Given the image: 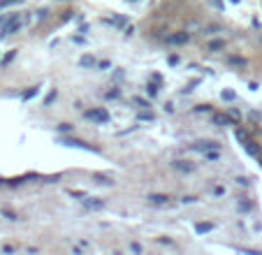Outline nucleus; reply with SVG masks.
Returning <instances> with one entry per match:
<instances>
[{
  "label": "nucleus",
  "mask_w": 262,
  "mask_h": 255,
  "mask_svg": "<svg viewBox=\"0 0 262 255\" xmlns=\"http://www.w3.org/2000/svg\"><path fill=\"white\" fill-rule=\"evenodd\" d=\"M211 193H213V195H225V186H216Z\"/></svg>",
  "instance_id": "f8f14e48"
},
{
  "label": "nucleus",
  "mask_w": 262,
  "mask_h": 255,
  "mask_svg": "<svg viewBox=\"0 0 262 255\" xmlns=\"http://www.w3.org/2000/svg\"><path fill=\"white\" fill-rule=\"evenodd\" d=\"M86 118H91V121H95V123H107L109 114L104 112V109H89V112H86Z\"/></svg>",
  "instance_id": "20e7f679"
},
{
  "label": "nucleus",
  "mask_w": 262,
  "mask_h": 255,
  "mask_svg": "<svg viewBox=\"0 0 262 255\" xmlns=\"http://www.w3.org/2000/svg\"><path fill=\"white\" fill-rule=\"evenodd\" d=\"M211 223H200V225H195V230H198V232H209V230H211Z\"/></svg>",
  "instance_id": "9d476101"
},
{
  "label": "nucleus",
  "mask_w": 262,
  "mask_h": 255,
  "mask_svg": "<svg viewBox=\"0 0 262 255\" xmlns=\"http://www.w3.org/2000/svg\"><path fill=\"white\" fill-rule=\"evenodd\" d=\"M146 202L154 206H165V204H169V195H165V193H148Z\"/></svg>",
  "instance_id": "f03ea898"
},
{
  "label": "nucleus",
  "mask_w": 262,
  "mask_h": 255,
  "mask_svg": "<svg viewBox=\"0 0 262 255\" xmlns=\"http://www.w3.org/2000/svg\"><path fill=\"white\" fill-rule=\"evenodd\" d=\"M79 65L81 68H95V56H81Z\"/></svg>",
  "instance_id": "6e6552de"
},
{
  "label": "nucleus",
  "mask_w": 262,
  "mask_h": 255,
  "mask_svg": "<svg viewBox=\"0 0 262 255\" xmlns=\"http://www.w3.org/2000/svg\"><path fill=\"white\" fill-rule=\"evenodd\" d=\"M165 112H167V114H174V104L167 102V104H165Z\"/></svg>",
  "instance_id": "a211bd4d"
},
{
  "label": "nucleus",
  "mask_w": 262,
  "mask_h": 255,
  "mask_svg": "<svg viewBox=\"0 0 262 255\" xmlns=\"http://www.w3.org/2000/svg\"><path fill=\"white\" fill-rule=\"evenodd\" d=\"M0 250H3V253H14V246L5 244V246H3V248H0Z\"/></svg>",
  "instance_id": "dca6fc26"
},
{
  "label": "nucleus",
  "mask_w": 262,
  "mask_h": 255,
  "mask_svg": "<svg viewBox=\"0 0 262 255\" xmlns=\"http://www.w3.org/2000/svg\"><path fill=\"white\" fill-rule=\"evenodd\" d=\"M193 148L195 151H213V148H221V144L216 142V139H200V142H195L193 144Z\"/></svg>",
  "instance_id": "7ed1b4c3"
},
{
  "label": "nucleus",
  "mask_w": 262,
  "mask_h": 255,
  "mask_svg": "<svg viewBox=\"0 0 262 255\" xmlns=\"http://www.w3.org/2000/svg\"><path fill=\"white\" fill-rule=\"evenodd\" d=\"M207 49L213 51V54H216V51H221V49H225V39H211V42L207 45Z\"/></svg>",
  "instance_id": "0eeeda50"
},
{
  "label": "nucleus",
  "mask_w": 262,
  "mask_h": 255,
  "mask_svg": "<svg viewBox=\"0 0 262 255\" xmlns=\"http://www.w3.org/2000/svg\"><path fill=\"white\" fill-rule=\"evenodd\" d=\"M109 65H112V63H109V60H102V63H100V65H98V68H100V70H107V68H109Z\"/></svg>",
  "instance_id": "aec40b11"
},
{
  "label": "nucleus",
  "mask_w": 262,
  "mask_h": 255,
  "mask_svg": "<svg viewBox=\"0 0 262 255\" xmlns=\"http://www.w3.org/2000/svg\"><path fill=\"white\" fill-rule=\"evenodd\" d=\"M181 202H183V204H190V202H195V197H193V195H188V197H183Z\"/></svg>",
  "instance_id": "6ab92c4d"
},
{
  "label": "nucleus",
  "mask_w": 262,
  "mask_h": 255,
  "mask_svg": "<svg viewBox=\"0 0 262 255\" xmlns=\"http://www.w3.org/2000/svg\"><path fill=\"white\" fill-rule=\"evenodd\" d=\"M190 39V35L186 33V30H183V33H174V35H169L167 37V45H186V42H188Z\"/></svg>",
  "instance_id": "39448f33"
},
{
  "label": "nucleus",
  "mask_w": 262,
  "mask_h": 255,
  "mask_svg": "<svg viewBox=\"0 0 262 255\" xmlns=\"http://www.w3.org/2000/svg\"><path fill=\"white\" fill-rule=\"evenodd\" d=\"M21 28H24V21L19 19V14H7L5 24H3V28H0V37L14 35V33H19Z\"/></svg>",
  "instance_id": "f257e3e1"
},
{
  "label": "nucleus",
  "mask_w": 262,
  "mask_h": 255,
  "mask_svg": "<svg viewBox=\"0 0 262 255\" xmlns=\"http://www.w3.org/2000/svg\"><path fill=\"white\" fill-rule=\"evenodd\" d=\"M12 3H19V0H0V7H7V5H12Z\"/></svg>",
  "instance_id": "f3484780"
},
{
  "label": "nucleus",
  "mask_w": 262,
  "mask_h": 255,
  "mask_svg": "<svg viewBox=\"0 0 262 255\" xmlns=\"http://www.w3.org/2000/svg\"><path fill=\"white\" fill-rule=\"evenodd\" d=\"M172 169H177V172H195V165L188 160H172Z\"/></svg>",
  "instance_id": "423d86ee"
},
{
  "label": "nucleus",
  "mask_w": 262,
  "mask_h": 255,
  "mask_svg": "<svg viewBox=\"0 0 262 255\" xmlns=\"http://www.w3.org/2000/svg\"><path fill=\"white\" fill-rule=\"evenodd\" d=\"M56 98H58V93H56V91H51V93H49V95H47L45 104H51V102H54V100H56Z\"/></svg>",
  "instance_id": "9b49d317"
},
{
  "label": "nucleus",
  "mask_w": 262,
  "mask_h": 255,
  "mask_svg": "<svg viewBox=\"0 0 262 255\" xmlns=\"http://www.w3.org/2000/svg\"><path fill=\"white\" fill-rule=\"evenodd\" d=\"M146 95L148 98H156V95H158V89H156L154 83H146Z\"/></svg>",
  "instance_id": "1a4fd4ad"
},
{
  "label": "nucleus",
  "mask_w": 262,
  "mask_h": 255,
  "mask_svg": "<svg viewBox=\"0 0 262 255\" xmlns=\"http://www.w3.org/2000/svg\"><path fill=\"white\" fill-rule=\"evenodd\" d=\"M119 98V91H107V100H114Z\"/></svg>",
  "instance_id": "2eb2a0df"
},
{
  "label": "nucleus",
  "mask_w": 262,
  "mask_h": 255,
  "mask_svg": "<svg viewBox=\"0 0 262 255\" xmlns=\"http://www.w3.org/2000/svg\"><path fill=\"white\" fill-rule=\"evenodd\" d=\"M130 250H133V253H142V246H139V244H130Z\"/></svg>",
  "instance_id": "4468645a"
},
{
  "label": "nucleus",
  "mask_w": 262,
  "mask_h": 255,
  "mask_svg": "<svg viewBox=\"0 0 262 255\" xmlns=\"http://www.w3.org/2000/svg\"><path fill=\"white\" fill-rule=\"evenodd\" d=\"M58 130H60V133H70L72 128H70V123H60V125H58Z\"/></svg>",
  "instance_id": "ddd939ff"
}]
</instances>
